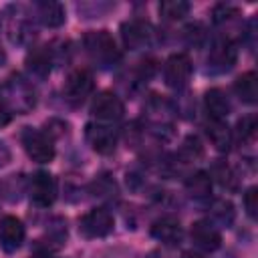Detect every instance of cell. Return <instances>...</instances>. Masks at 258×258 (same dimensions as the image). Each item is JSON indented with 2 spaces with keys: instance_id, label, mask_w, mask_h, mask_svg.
Segmentation results:
<instances>
[{
  "instance_id": "cell-29",
  "label": "cell",
  "mask_w": 258,
  "mask_h": 258,
  "mask_svg": "<svg viewBox=\"0 0 258 258\" xmlns=\"http://www.w3.org/2000/svg\"><path fill=\"white\" fill-rule=\"evenodd\" d=\"M183 36H185L187 44L200 46L204 42V38H206V30H204V26L200 22H194V24H189V26L183 28Z\"/></svg>"
},
{
  "instance_id": "cell-25",
  "label": "cell",
  "mask_w": 258,
  "mask_h": 258,
  "mask_svg": "<svg viewBox=\"0 0 258 258\" xmlns=\"http://www.w3.org/2000/svg\"><path fill=\"white\" fill-rule=\"evenodd\" d=\"M236 135L242 143H248L254 139L256 135V115H244L238 123H236Z\"/></svg>"
},
{
  "instance_id": "cell-21",
  "label": "cell",
  "mask_w": 258,
  "mask_h": 258,
  "mask_svg": "<svg viewBox=\"0 0 258 258\" xmlns=\"http://www.w3.org/2000/svg\"><path fill=\"white\" fill-rule=\"evenodd\" d=\"M185 189L194 200H206L212 194V175L206 171H196L185 179Z\"/></svg>"
},
{
  "instance_id": "cell-7",
  "label": "cell",
  "mask_w": 258,
  "mask_h": 258,
  "mask_svg": "<svg viewBox=\"0 0 258 258\" xmlns=\"http://www.w3.org/2000/svg\"><path fill=\"white\" fill-rule=\"evenodd\" d=\"M30 202L38 208H48L56 200V179L48 171H36L28 181Z\"/></svg>"
},
{
  "instance_id": "cell-24",
  "label": "cell",
  "mask_w": 258,
  "mask_h": 258,
  "mask_svg": "<svg viewBox=\"0 0 258 258\" xmlns=\"http://www.w3.org/2000/svg\"><path fill=\"white\" fill-rule=\"evenodd\" d=\"M189 2L185 0H163L159 4V14L165 18V20H179L183 16H187L189 12Z\"/></svg>"
},
{
  "instance_id": "cell-9",
  "label": "cell",
  "mask_w": 258,
  "mask_h": 258,
  "mask_svg": "<svg viewBox=\"0 0 258 258\" xmlns=\"http://www.w3.org/2000/svg\"><path fill=\"white\" fill-rule=\"evenodd\" d=\"M85 137H87L89 145H91L97 153H101V155L113 153L115 147H117V139H119V137H117V131H115L111 125H107V123H97V121L87 123V127H85Z\"/></svg>"
},
{
  "instance_id": "cell-31",
  "label": "cell",
  "mask_w": 258,
  "mask_h": 258,
  "mask_svg": "<svg viewBox=\"0 0 258 258\" xmlns=\"http://www.w3.org/2000/svg\"><path fill=\"white\" fill-rule=\"evenodd\" d=\"M10 119H12V111H10V107L4 105V103H0V127H6V125L10 123Z\"/></svg>"
},
{
  "instance_id": "cell-11",
  "label": "cell",
  "mask_w": 258,
  "mask_h": 258,
  "mask_svg": "<svg viewBox=\"0 0 258 258\" xmlns=\"http://www.w3.org/2000/svg\"><path fill=\"white\" fill-rule=\"evenodd\" d=\"M93 75L87 69H77L73 71L67 81H64V97L67 101H71L73 105L83 103L91 93H93Z\"/></svg>"
},
{
  "instance_id": "cell-3",
  "label": "cell",
  "mask_w": 258,
  "mask_h": 258,
  "mask_svg": "<svg viewBox=\"0 0 258 258\" xmlns=\"http://www.w3.org/2000/svg\"><path fill=\"white\" fill-rule=\"evenodd\" d=\"M121 38L127 48L143 50V48L151 46V42L155 38V28L151 22H147L143 18H131L121 24Z\"/></svg>"
},
{
  "instance_id": "cell-15",
  "label": "cell",
  "mask_w": 258,
  "mask_h": 258,
  "mask_svg": "<svg viewBox=\"0 0 258 258\" xmlns=\"http://www.w3.org/2000/svg\"><path fill=\"white\" fill-rule=\"evenodd\" d=\"M151 236L155 240H159L161 244L175 246V244H179V240L183 236V230H181V224H179L177 218L163 216V218H159L151 224Z\"/></svg>"
},
{
  "instance_id": "cell-23",
  "label": "cell",
  "mask_w": 258,
  "mask_h": 258,
  "mask_svg": "<svg viewBox=\"0 0 258 258\" xmlns=\"http://www.w3.org/2000/svg\"><path fill=\"white\" fill-rule=\"evenodd\" d=\"M212 175L216 177V181H218L222 187H226V189H230V191H236V189H238V177H236L234 169H232L226 161H218V163H214V167H212Z\"/></svg>"
},
{
  "instance_id": "cell-10",
  "label": "cell",
  "mask_w": 258,
  "mask_h": 258,
  "mask_svg": "<svg viewBox=\"0 0 258 258\" xmlns=\"http://www.w3.org/2000/svg\"><path fill=\"white\" fill-rule=\"evenodd\" d=\"M91 113L95 119L99 121H105V123H113V121H119L125 113V105L123 101L111 93V91H101L97 97H93V103H91Z\"/></svg>"
},
{
  "instance_id": "cell-17",
  "label": "cell",
  "mask_w": 258,
  "mask_h": 258,
  "mask_svg": "<svg viewBox=\"0 0 258 258\" xmlns=\"http://www.w3.org/2000/svg\"><path fill=\"white\" fill-rule=\"evenodd\" d=\"M204 107L210 119L214 121H226L230 115V99L222 89H210L204 95Z\"/></svg>"
},
{
  "instance_id": "cell-4",
  "label": "cell",
  "mask_w": 258,
  "mask_h": 258,
  "mask_svg": "<svg viewBox=\"0 0 258 258\" xmlns=\"http://www.w3.org/2000/svg\"><path fill=\"white\" fill-rule=\"evenodd\" d=\"M238 60V46L232 38H216L210 46V54H208V73H226L230 71Z\"/></svg>"
},
{
  "instance_id": "cell-20",
  "label": "cell",
  "mask_w": 258,
  "mask_h": 258,
  "mask_svg": "<svg viewBox=\"0 0 258 258\" xmlns=\"http://www.w3.org/2000/svg\"><path fill=\"white\" fill-rule=\"evenodd\" d=\"M234 91L238 95L240 101L248 103V105H254L256 99H258V81H256V73L248 71L244 75H240L236 81H234Z\"/></svg>"
},
{
  "instance_id": "cell-18",
  "label": "cell",
  "mask_w": 258,
  "mask_h": 258,
  "mask_svg": "<svg viewBox=\"0 0 258 258\" xmlns=\"http://www.w3.org/2000/svg\"><path fill=\"white\" fill-rule=\"evenodd\" d=\"M52 58H54V52H52L50 46H38V48H34V50L28 52V56H26V69L34 77H46L50 73Z\"/></svg>"
},
{
  "instance_id": "cell-30",
  "label": "cell",
  "mask_w": 258,
  "mask_h": 258,
  "mask_svg": "<svg viewBox=\"0 0 258 258\" xmlns=\"http://www.w3.org/2000/svg\"><path fill=\"white\" fill-rule=\"evenodd\" d=\"M242 206L246 210V214L250 218H256V210H258V187H248L244 198H242Z\"/></svg>"
},
{
  "instance_id": "cell-1",
  "label": "cell",
  "mask_w": 258,
  "mask_h": 258,
  "mask_svg": "<svg viewBox=\"0 0 258 258\" xmlns=\"http://www.w3.org/2000/svg\"><path fill=\"white\" fill-rule=\"evenodd\" d=\"M83 46L87 50V54L103 69L113 67L119 62L121 52L117 48L115 38L107 32V30H89L83 36Z\"/></svg>"
},
{
  "instance_id": "cell-19",
  "label": "cell",
  "mask_w": 258,
  "mask_h": 258,
  "mask_svg": "<svg viewBox=\"0 0 258 258\" xmlns=\"http://www.w3.org/2000/svg\"><path fill=\"white\" fill-rule=\"evenodd\" d=\"M206 135L210 139V143L218 149V151H228L232 145V129L228 127L226 121H214L210 119L206 125Z\"/></svg>"
},
{
  "instance_id": "cell-27",
  "label": "cell",
  "mask_w": 258,
  "mask_h": 258,
  "mask_svg": "<svg viewBox=\"0 0 258 258\" xmlns=\"http://www.w3.org/2000/svg\"><path fill=\"white\" fill-rule=\"evenodd\" d=\"M91 189H93L95 196H99V198H115V196H117V185H115V181H113L109 175L97 177V179L93 181Z\"/></svg>"
},
{
  "instance_id": "cell-33",
  "label": "cell",
  "mask_w": 258,
  "mask_h": 258,
  "mask_svg": "<svg viewBox=\"0 0 258 258\" xmlns=\"http://www.w3.org/2000/svg\"><path fill=\"white\" fill-rule=\"evenodd\" d=\"M181 258H206L204 254H200V252H185Z\"/></svg>"
},
{
  "instance_id": "cell-2",
  "label": "cell",
  "mask_w": 258,
  "mask_h": 258,
  "mask_svg": "<svg viewBox=\"0 0 258 258\" xmlns=\"http://www.w3.org/2000/svg\"><path fill=\"white\" fill-rule=\"evenodd\" d=\"M20 141L24 145V151L28 153V157L36 163H48L54 159V145L52 139L32 127H24L20 133Z\"/></svg>"
},
{
  "instance_id": "cell-26",
  "label": "cell",
  "mask_w": 258,
  "mask_h": 258,
  "mask_svg": "<svg viewBox=\"0 0 258 258\" xmlns=\"http://www.w3.org/2000/svg\"><path fill=\"white\" fill-rule=\"evenodd\" d=\"M238 14H240V8H238V6H234V4H230V2L216 4V6H214V10H212V18H214V22H216V24H224V22L232 20L234 16H238Z\"/></svg>"
},
{
  "instance_id": "cell-32",
  "label": "cell",
  "mask_w": 258,
  "mask_h": 258,
  "mask_svg": "<svg viewBox=\"0 0 258 258\" xmlns=\"http://www.w3.org/2000/svg\"><path fill=\"white\" fill-rule=\"evenodd\" d=\"M8 161H10V149H8V145L4 141H0V167L6 165Z\"/></svg>"
},
{
  "instance_id": "cell-5",
  "label": "cell",
  "mask_w": 258,
  "mask_h": 258,
  "mask_svg": "<svg viewBox=\"0 0 258 258\" xmlns=\"http://www.w3.org/2000/svg\"><path fill=\"white\" fill-rule=\"evenodd\" d=\"M6 97L10 103V111L16 113H26L36 105L34 87L20 75L10 77V81L6 83Z\"/></svg>"
},
{
  "instance_id": "cell-13",
  "label": "cell",
  "mask_w": 258,
  "mask_h": 258,
  "mask_svg": "<svg viewBox=\"0 0 258 258\" xmlns=\"http://www.w3.org/2000/svg\"><path fill=\"white\" fill-rule=\"evenodd\" d=\"M189 236H191V242L200 250H206V252H214L222 244V234H220V230L210 220L194 222L191 230H189Z\"/></svg>"
},
{
  "instance_id": "cell-8",
  "label": "cell",
  "mask_w": 258,
  "mask_h": 258,
  "mask_svg": "<svg viewBox=\"0 0 258 258\" xmlns=\"http://www.w3.org/2000/svg\"><path fill=\"white\" fill-rule=\"evenodd\" d=\"M191 77V60L185 52L171 54L163 64V81L171 89H183Z\"/></svg>"
},
{
  "instance_id": "cell-34",
  "label": "cell",
  "mask_w": 258,
  "mask_h": 258,
  "mask_svg": "<svg viewBox=\"0 0 258 258\" xmlns=\"http://www.w3.org/2000/svg\"><path fill=\"white\" fill-rule=\"evenodd\" d=\"M4 60V52H2V48H0V62Z\"/></svg>"
},
{
  "instance_id": "cell-12",
  "label": "cell",
  "mask_w": 258,
  "mask_h": 258,
  "mask_svg": "<svg viewBox=\"0 0 258 258\" xmlns=\"http://www.w3.org/2000/svg\"><path fill=\"white\" fill-rule=\"evenodd\" d=\"M12 10L14 12L8 14V20H6L8 38L14 44H28L34 38V26L26 12H22L20 8H12Z\"/></svg>"
},
{
  "instance_id": "cell-22",
  "label": "cell",
  "mask_w": 258,
  "mask_h": 258,
  "mask_svg": "<svg viewBox=\"0 0 258 258\" xmlns=\"http://www.w3.org/2000/svg\"><path fill=\"white\" fill-rule=\"evenodd\" d=\"M234 218H236V210H234L232 202H228V200H216L212 204V208H210V222L214 226H226V228H230L232 222H234Z\"/></svg>"
},
{
  "instance_id": "cell-28",
  "label": "cell",
  "mask_w": 258,
  "mask_h": 258,
  "mask_svg": "<svg viewBox=\"0 0 258 258\" xmlns=\"http://www.w3.org/2000/svg\"><path fill=\"white\" fill-rule=\"evenodd\" d=\"M181 155L187 159V161H194L198 157L204 155V145L202 141L196 137V135H187L183 139V145H181Z\"/></svg>"
},
{
  "instance_id": "cell-14",
  "label": "cell",
  "mask_w": 258,
  "mask_h": 258,
  "mask_svg": "<svg viewBox=\"0 0 258 258\" xmlns=\"http://www.w3.org/2000/svg\"><path fill=\"white\" fill-rule=\"evenodd\" d=\"M24 224L14 216H4L0 220V246L4 252H16L24 242Z\"/></svg>"
},
{
  "instance_id": "cell-16",
  "label": "cell",
  "mask_w": 258,
  "mask_h": 258,
  "mask_svg": "<svg viewBox=\"0 0 258 258\" xmlns=\"http://www.w3.org/2000/svg\"><path fill=\"white\" fill-rule=\"evenodd\" d=\"M32 12H34V18H36L40 24L48 26V28H58V26L64 22V18H67L62 4H58V2H54V0H40V2H34V4H32Z\"/></svg>"
},
{
  "instance_id": "cell-6",
  "label": "cell",
  "mask_w": 258,
  "mask_h": 258,
  "mask_svg": "<svg viewBox=\"0 0 258 258\" xmlns=\"http://www.w3.org/2000/svg\"><path fill=\"white\" fill-rule=\"evenodd\" d=\"M115 220L107 208H95L79 220V232L85 238H105L113 232Z\"/></svg>"
}]
</instances>
